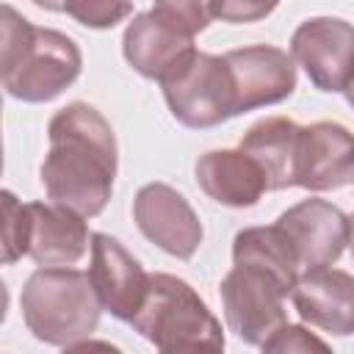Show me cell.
Returning a JSON list of instances; mask_svg holds the SVG:
<instances>
[{"label":"cell","mask_w":354,"mask_h":354,"mask_svg":"<svg viewBox=\"0 0 354 354\" xmlns=\"http://www.w3.org/2000/svg\"><path fill=\"white\" fill-rule=\"evenodd\" d=\"M64 11L83 28L108 30L133 14V0H66Z\"/></svg>","instance_id":"obj_20"},{"label":"cell","mask_w":354,"mask_h":354,"mask_svg":"<svg viewBox=\"0 0 354 354\" xmlns=\"http://www.w3.org/2000/svg\"><path fill=\"white\" fill-rule=\"evenodd\" d=\"M152 11L160 14L163 19H169L171 25L183 28L191 36L202 33L213 19L207 0H155Z\"/></svg>","instance_id":"obj_21"},{"label":"cell","mask_w":354,"mask_h":354,"mask_svg":"<svg viewBox=\"0 0 354 354\" xmlns=\"http://www.w3.org/2000/svg\"><path fill=\"white\" fill-rule=\"evenodd\" d=\"M91 266L88 279L100 299V307L119 321H130L147 290L144 266L124 249V243L108 232H91Z\"/></svg>","instance_id":"obj_12"},{"label":"cell","mask_w":354,"mask_h":354,"mask_svg":"<svg viewBox=\"0 0 354 354\" xmlns=\"http://www.w3.org/2000/svg\"><path fill=\"white\" fill-rule=\"evenodd\" d=\"M28 205L14 191L0 188V266H14L28 254Z\"/></svg>","instance_id":"obj_18"},{"label":"cell","mask_w":354,"mask_h":354,"mask_svg":"<svg viewBox=\"0 0 354 354\" xmlns=\"http://www.w3.org/2000/svg\"><path fill=\"white\" fill-rule=\"evenodd\" d=\"M196 185L224 207H252L268 191L266 174L243 149H210L194 163Z\"/></svg>","instance_id":"obj_16"},{"label":"cell","mask_w":354,"mask_h":354,"mask_svg":"<svg viewBox=\"0 0 354 354\" xmlns=\"http://www.w3.org/2000/svg\"><path fill=\"white\" fill-rule=\"evenodd\" d=\"M207 6L213 19L230 25H249L266 19L279 6V0H207Z\"/></svg>","instance_id":"obj_23"},{"label":"cell","mask_w":354,"mask_h":354,"mask_svg":"<svg viewBox=\"0 0 354 354\" xmlns=\"http://www.w3.org/2000/svg\"><path fill=\"white\" fill-rule=\"evenodd\" d=\"M354 28L340 17H310L290 36V58L307 80L329 94H348Z\"/></svg>","instance_id":"obj_8"},{"label":"cell","mask_w":354,"mask_h":354,"mask_svg":"<svg viewBox=\"0 0 354 354\" xmlns=\"http://www.w3.org/2000/svg\"><path fill=\"white\" fill-rule=\"evenodd\" d=\"M127 324L160 351H221L227 343L194 285L166 271L147 274L144 299Z\"/></svg>","instance_id":"obj_3"},{"label":"cell","mask_w":354,"mask_h":354,"mask_svg":"<svg viewBox=\"0 0 354 354\" xmlns=\"http://www.w3.org/2000/svg\"><path fill=\"white\" fill-rule=\"evenodd\" d=\"M80 69H83V55L72 36L55 28H36L25 55L6 75L0 86L14 100L39 105L66 91L77 80Z\"/></svg>","instance_id":"obj_6"},{"label":"cell","mask_w":354,"mask_h":354,"mask_svg":"<svg viewBox=\"0 0 354 354\" xmlns=\"http://www.w3.org/2000/svg\"><path fill=\"white\" fill-rule=\"evenodd\" d=\"M33 30L36 25L28 17H22L14 6L0 3V83L25 55L33 39Z\"/></svg>","instance_id":"obj_19"},{"label":"cell","mask_w":354,"mask_h":354,"mask_svg":"<svg viewBox=\"0 0 354 354\" xmlns=\"http://www.w3.org/2000/svg\"><path fill=\"white\" fill-rule=\"evenodd\" d=\"M290 285L257 263H232L218 285L221 310L230 332L243 343L260 346L279 324L288 321L285 299Z\"/></svg>","instance_id":"obj_4"},{"label":"cell","mask_w":354,"mask_h":354,"mask_svg":"<svg viewBox=\"0 0 354 354\" xmlns=\"http://www.w3.org/2000/svg\"><path fill=\"white\" fill-rule=\"evenodd\" d=\"M0 119H3V100H0ZM0 174H3V133H0Z\"/></svg>","instance_id":"obj_26"},{"label":"cell","mask_w":354,"mask_h":354,"mask_svg":"<svg viewBox=\"0 0 354 354\" xmlns=\"http://www.w3.org/2000/svg\"><path fill=\"white\" fill-rule=\"evenodd\" d=\"M171 116L191 130H210L232 119V91L221 55L194 50L174 72L158 80Z\"/></svg>","instance_id":"obj_5"},{"label":"cell","mask_w":354,"mask_h":354,"mask_svg":"<svg viewBox=\"0 0 354 354\" xmlns=\"http://www.w3.org/2000/svg\"><path fill=\"white\" fill-rule=\"evenodd\" d=\"M263 351H296V354H304V351H329V346L315 337L307 326H299V324H279L263 343H260Z\"/></svg>","instance_id":"obj_22"},{"label":"cell","mask_w":354,"mask_h":354,"mask_svg":"<svg viewBox=\"0 0 354 354\" xmlns=\"http://www.w3.org/2000/svg\"><path fill=\"white\" fill-rule=\"evenodd\" d=\"M138 232L177 260H191L205 238L202 221L191 202L166 183H147L133 199Z\"/></svg>","instance_id":"obj_10"},{"label":"cell","mask_w":354,"mask_h":354,"mask_svg":"<svg viewBox=\"0 0 354 354\" xmlns=\"http://www.w3.org/2000/svg\"><path fill=\"white\" fill-rule=\"evenodd\" d=\"M232 91V113L277 105L296 91V64L290 53L271 44H249L221 55Z\"/></svg>","instance_id":"obj_7"},{"label":"cell","mask_w":354,"mask_h":354,"mask_svg":"<svg viewBox=\"0 0 354 354\" xmlns=\"http://www.w3.org/2000/svg\"><path fill=\"white\" fill-rule=\"evenodd\" d=\"M354 138L340 122H313L299 130L293 185L313 194L340 191L354 180Z\"/></svg>","instance_id":"obj_11"},{"label":"cell","mask_w":354,"mask_h":354,"mask_svg":"<svg viewBox=\"0 0 354 354\" xmlns=\"http://www.w3.org/2000/svg\"><path fill=\"white\" fill-rule=\"evenodd\" d=\"M28 254L36 266H77L88 254L86 218L55 202H28Z\"/></svg>","instance_id":"obj_15"},{"label":"cell","mask_w":354,"mask_h":354,"mask_svg":"<svg viewBox=\"0 0 354 354\" xmlns=\"http://www.w3.org/2000/svg\"><path fill=\"white\" fill-rule=\"evenodd\" d=\"M6 315H8V288H6V282L0 279V324L6 321Z\"/></svg>","instance_id":"obj_24"},{"label":"cell","mask_w":354,"mask_h":354,"mask_svg":"<svg viewBox=\"0 0 354 354\" xmlns=\"http://www.w3.org/2000/svg\"><path fill=\"white\" fill-rule=\"evenodd\" d=\"M299 130L301 124H296L288 116H266L243 133L238 149H243L260 166L268 191L293 188Z\"/></svg>","instance_id":"obj_17"},{"label":"cell","mask_w":354,"mask_h":354,"mask_svg":"<svg viewBox=\"0 0 354 354\" xmlns=\"http://www.w3.org/2000/svg\"><path fill=\"white\" fill-rule=\"evenodd\" d=\"M39 8H44V11H64V3L66 0H33Z\"/></svg>","instance_id":"obj_25"},{"label":"cell","mask_w":354,"mask_h":354,"mask_svg":"<svg viewBox=\"0 0 354 354\" xmlns=\"http://www.w3.org/2000/svg\"><path fill=\"white\" fill-rule=\"evenodd\" d=\"M274 224L285 235V241L296 257L299 274L307 268L337 263L351 238L348 216L337 205L318 199V196L296 202L293 207L279 213V218Z\"/></svg>","instance_id":"obj_9"},{"label":"cell","mask_w":354,"mask_h":354,"mask_svg":"<svg viewBox=\"0 0 354 354\" xmlns=\"http://www.w3.org/2000/svg\"><path fill=\"white\" fill-rule=\"evenodd\" d=\"M28 332L58 348L88 340L100 324V299L86 271L75 266H39L19 293Z\"/></svg>","instance_id":"obj_2"},{"label":"cell","mask_w":354,"mask_h":354,"mask_svg":"<svg viewBox=\"0 0 354 354\" xmlns=\"http://www.w3.org/2000/svg\"><path fill=\"white\" fill-rule=\"evenodd\" d=\"M288 296L304 324L337 337L354 332V279L348 271L332 266L307 268L296 277Z\"/></svg>","instance_id":"obj_13"},{"label":"cell","mask_w":354,"mask_h":354,"mask_svg":"<svg viewBox=\"0 0 354 354\" xmlns=\"http://www.w3.org/2000/svg\"><path fill=\"white\" fill-rule=\"evenodd\" d=\"M194 39L196 36L185 33L183 28L171 25L169 19H163L149 8L136 14L127 22L122 36V53H124V61L141 77L163 80L196 50Z\"/></svg>","instance_id":"obj_14"},{"label":"cell","mask_w":354,"mask_h":354,"mask_svg":"<svg viewBox=\"0 0 354 354\" xmlns=\"http://www.w3.org/2000/svg\"><path fill=\"white\" fill-rule=\"evenodd\" d=\"M47 138L50 149L39 169L47 199L83 218L100 216L111 202L119 166L111 122L88 102H69L53 113Z\"/></svg>","instance_id":"obj_1"}]
</instances>
